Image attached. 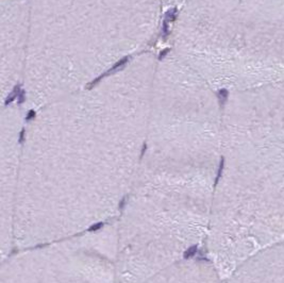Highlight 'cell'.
<instances>
[{
	"label": "cell",
	"instance_id": "5",
	"mask_svg": "<svg viewBox=\"0 0 284 283\" xmlns=\"http://www.w3.org/2000/svg\"><path fill=\"white\" fill-rule=\"evenodd\" d=\"M129 59H130V57H125V58H123L121 60H119L118 62L117 63H115V64L113 65V66L111 67V69H109L107 72H104V74H102L103 75V77H107L108 75H110V74H113L114 71H116L117 69H119V68H121L123 66H125L126 65V63L128 62L129 61Z\"/></svg>",
	"mask_w": 284,
	"mask_h": 283
},
{
	"label": "cell",
	"instance_id": "10",
	"mask_svg": "<svg viewBox=\"0 0 284 283\" xmlns=\"http://www.w3.org/2000/svg\"><path fill=\"white\" fill-rule=\"evenodd\" d=\"M35 117V111L34 110H31V111H29V113L27 114V116H26V120L30 121L32 120Z\"/></svg>",
	"mask_w": 284,
	"mask_h": 283
},
{
	"label": "cell",
	"instance_id": "11",
	"mask_svg": "<svg viewBox=\"0 0 284 283\" xmlns=\"http://www.w3.org/2000/svg\"><path fill=\"white\" fill-rule=\"evenodd\" d=\"M168 51H169V49H168V48H166V49H164L163 51H161V52H160V55H159V60H163L164 58L166 57V55L168 53Z\"/></svg>",
	"mask_w": 284,
	"mask_h": 283
},
{
	"label": "cell",
	"instance_id": "7",
	"mask_svg": "<svg viewBox=\"0 0 284 283\" xmlns=\"http://www.w3.org/2000/svg\"><path fill=\"white\" fill-rule=\"evenodd\" d=\"M177 11L178 10L176 8H173V9H171V10L167 11V13H166L165 18H164V19L167 20L168 22H173V20L176 19V16H177Z\"/></svg>",
	"mask_w": 284,
	"mask_h": 283
},
{
	"label": "cell",
	"instance_id": "4",
	"mask_svg": "<svg viewBox=\"0 0 284 283\" xmlns=\"http://www.w3.org/2000/svg\"><path fill=\"white\" fill-rule=\"evenodd\" d=\"M210 260L186 258L137 283H220Z\"/></svg>",
	"mask_w": 284,
	"mask_h": 283
},
{
	"label": "cell",
	"instance_id": "6",
	"mask_svg": "<svg viewBox=\"0 0 284 283\" xmlns=\"http://www.w3.org/2000/svg\"><path fill=\"white\" fill-rule=\"evenodd\" d=\"M20 91H22V88H20V85H17V86H15V87H14L13 92H12L11 94L8 96V98L6 99V106L10 104L11 102L13 101L14 99H15V98H17V96L20 93Z\"/></svg>",
	"mask_w": 284,
	"mask_h": 283
},
{
	"label": "cell",
	"instance_id": "2",
	"mask_svg": "<svg viewBox=\"0 0 284 283\" xmlns=\"http://www.w3.org/2000/svg\"><path fill=\"white\" fill-rule=\"evenodd\" d=\"M1 262L0 283H119L116 224L18 248Z\"/></svg>",
	"mask_w": 284,
	"mask_h": 283
},
{
	"label": "cell",
	"instance_id": "8",
	"mask_svg": "<svg viewBox=\"0 0 284 283\" xmlns=\"http://www.w3.org/2000/svg\"><path fill=\"white\" fill-rule=\"evenodd\" d=\"M169 22H167V20L164 19L163 20V25H162V33H163V36L164 38H166V37L168 36V34H169V29H168V27H169Z\"/></svg>",
	"mask_w": 284,
	"mask_h": 283
},
{
	"label": "cell",
	"instance_id": "9",
	"mask_svg": "<svg viewBox=\"0 0 284 283\" xmlns=\"http://www.w3.org/2000/svg\"><path fill=\"white\" fill-rule=\"evenodd\" d=\"M25 100H26V93H25V91L22 90V91H20V93L17 96V101H18V103H19V104H22V102L25 101Z\"/></svg>",
	"mask_w": 284,
	"mask_h": 283
},
{
	"label": "cell",
	"instance_id": "3",
	"mask_svg": "<svg viewBox=\"0 0 284 283\" xmlns=\"http://www.w3.org/2000/svg\"><path fill=\"white\" fill-rule=\"evenodd\" d=\"M226 280L227 283H284V242L248 259Z\"/></svg>",
	"mask_w": 284,
	"mask_h": 283
},
{
	"label": "cell",
	"instance_id": "1",
	"mask_svg": "<svg viewBox=\"0 0 284 283\" xmlns=\"http://www.w3.org/2000/svg\"><path fill=\"white\" fill-rule=\"evenodd\" d=\"M226 152L205 241L224 275L284 242V81L248 88Z\"/></svg>",
	"mask_w": 284,
	"mask_h": 283
}]
</instances>
